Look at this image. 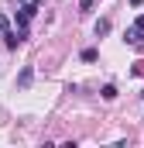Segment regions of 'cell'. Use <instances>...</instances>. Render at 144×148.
Returning <instances> with one entry per match:
<instances>
[{
  "instance_id": "1",
  "label": "cell",
  "mask_w": 144,
  "mask_h": 148,
  "mask_svg": "<svg viewBox=\"0 0 144 148\" xmlns=\"http://www.w3.org/2000/svg\"><path fill=\"white\" fill-rule=\"evenodd\" d=\"M124 41H127V45H137V48L144 52V14L130 21V28L124 31Z\"/></svg>"
},
{
  "instance_id": "2",
  "label": "cell",
  "mask_w": 144,
  "mask_h": 148,
  "mask_svg": "<svg viewBox=\"0 0 144 148\" xmlns=\"http://www.w3.org/2000/svg\"><path fill=\"white\" fill-rule=\"evenodd\" d=\"M31 79H35V69H31V66H24V69L17 73V86L24 90V86H31Z\"/></svg>"
},
{
  "instance_id": "3",
  "label": "cell",
  "mask_w": 144,
  "mask_h": 148,
  "mask_svg": "<svg viewBox=\"0 0 144 148\" xmlns=\"http://www.w3.org/2000/svg\"><path fill=\"white\" fill-rule=\"evenodd\" d=\"M3 45H7V48H17V45H24V41H21L17 31H3Z\"/></svg>"
},
{
  "instance_id": "4",
  "label": "cell",
  "mask_w": 144,
  "mask_h": 148,
  "mask_svg": "<svg viewBox=\"0 0 144 148\" xmlns=\"http://www.w3.org/2000/svg\"><path fill=\"white\" fill-rule=\"evenodd\" d=\"M93 31H96V38H103V35H107V31H110V17H100Z\"/></svg>"
},
{
  "instance_id": "5",
  "label": "cell",
  "mask_w": 144,
  "mask_h": 148,
  "mask_svg": "<svg viewBox=\"0 0 144 148\" xmlns=\"http://www.w3.org/2000/svg\"><path fill=\"white\" fill-rule=\"evenodd\" d=\"M100 97H103V100H117V86H113V83H107V86L100 90Z\"/></svg>"
},
{
  "instance_id": "6",
  "label": "cell",
  "mask_w": 144,
  "mask_h": 148,
  "mask_svg": "<svg viewBox=\"0 0 144 148\" xmlns=\"http://www.w3.org/2000/svg\"><path fill=\"white\" fill-rule=\"evenodd\" d=\"M79 59H82V62H96V59H100V52H96V48H82V55H79Z\"/></svg>"
},
{
  "instance_id": "7",
  "label": "cell",
  "mask_w": 144,
  "mask_h": 148,
  "mask_svg": "<svg viewBox=\"0 0 144 148\" xmlns=\"http://www.w3.org/2000/svg\"><path fill=\"white\" fill-rule=\"evenodd\" d=\"M93 7H96V0H79V14H89Z\"/></svg>"
},
{
  "instance_id": "8",
  "label": "cell",
  "mask_w": 144,
  "mask_h": 148,
  "mask_svg": "<svg viewBox=\"0 0 144 148\" xmlns=\"http://www.w3.org/2000/svg\"><path fill=\"white\" fill-rule=\"evenodd\" d=\"M130 76H144V59H137V62H134V69H130Z\"/></svg>"
},
{
  "instance_id": "9",
  "label": "cell",
  "mask_w": 144,
  "mask_h": 148,
  "mask_svg": "<svg viewBox=\"0 0 144 148\" xmlns=\"http://www.w3.org/2000/svg\"><path fill=\"white\" fill-rule=\"evenodd\" d=\"M0 31H10V21H7L3 14H0Z\"/></svg>"
},
{
  "instance_id": "10",
  "label": "cell",
  "mask_w": 144,
  "mask_h": 148,
  "mask_svg": "<svg viewBox=\"0 0 144 148\" xmlns=\"http://www.w3.org/2000/svg\"><path fill=\"white\" fill-rule=\"evenodd\" d=\"M141 3H144V0H130V7H141Z\"/></svg>"
},
{
  "instance_id": "11",
  "label": "cell",
  "mask_w": 144,
  "mask_h": 148,
  "mask_svg": "<svg viewBox=\"0 0 144 148\" xmlns=\"http://www.w3.org/2000/svg\"><path fill=\"white\" fill-rule=\"evenodd\" d=\"M35 3H38V7H41V3H45V0H35Z\"/></svg>"
},
{
  "instance_id": "12",
  "label": "cell",
  "mask_w": 144,
  "mask_h": 148,
  "mask_svg": "<svg viewBox=\"0 0 144 148\" xmlns=\"http://www.w3.org/2000/svg\"><path fill=\"white\" fill-rule=\"evenodd\" d=\"M17 3H28V0H17Z\"/></svg>"
},
{
  "instance_id": "13",
  "label": "cell",
  "mask_w": 144,
  "mask_h": 148,
  "mask_svg": "<svg viewBox=\"0 0 144 148\" xmlns=\"http://www.w3.org/2000/svg\"><path fill=\"white\" fill-rule=\"evenodd\" d=\"M141 100H144V90H141Z\"/></svg>"
}]
</instances>
